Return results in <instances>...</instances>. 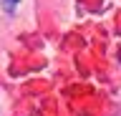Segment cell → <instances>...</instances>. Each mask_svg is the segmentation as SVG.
Listing matches in <instances>:
<instances>
[]
</instances>
